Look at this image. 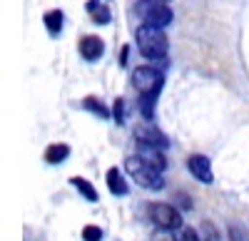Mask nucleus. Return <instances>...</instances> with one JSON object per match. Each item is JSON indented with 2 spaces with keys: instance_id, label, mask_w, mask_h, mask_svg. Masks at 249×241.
<instances>
[{
  "instance_id": "nucleus-1",
  "label": "nucleus",
  "mask_w": 249,
  "mask_h": 241,
  "mask_svg": "<svg viewBox=\"0 0 249 241\" xmlns=\"http://www.w3.org/2000/svg\"><path fill=\"white\" fill-rule=\"evenodd\" d=\"M135 40H137V48L144 57H150V60H164L167 57L170 43H167V35H164V28L142 23L135 32Z\"/></svg>"
},
{
  "instance_id": "nucleus-2",
  "label": "nucleus",
  "mask_w": 249,
  "mask_h": 241,
  "mask_svg": "<svg viewBox=\"0 0 249 241\" xmlns=\"http://www.w3.org/2000/svg\"><path fill=\"white\" fill-rule=\"evenodd\" d=\"M124 169H127V174L135 179V182L144 189H152V192H160L164 187V179H162V172L155 169L152 164H147L140 154L130 157L127 162H124Z\"/></svg>"
},
{
  "instance_id": "nucleus-3",
  "label": "nucleus",
  "mask_w": 249,
  "mask_h": 241,
  "mask_svg": "<svg viewBox=\"0 0 249 241\" xmlns=\"http://www.w3.org/2000/svg\"><path fill=\"white\" fill-rule=\"evenodd\" d=\"M135 13L142 17V23L157 25V28H167L175 17L172 8L167 5V0H137Z\"/></svg>"
},
{
  "instance_id": "nucleus-4",
  "label": "nucleus",
  "mask_w": 249,
  "mask_h": 241,
  "mask_svg": "<svg viewBox=\"0 0 249 241\" xmlns=\"http://www.w3.org/2000/svg\"><path fill=\"white\" fill-rule=\"evenodd\" d=\"M162 85H164V75L157 67L142 65V67H137L132 72V87L140 95H160Z\"/></svg>"
},
{
  "instance_id": "nucleus-5",
  "label": "nucleus",
  "mask_w": 249,
  "mask_h": 241,
  "mask_svg": "<svg viewBox=\"0 0 249 241\" xmlns=\"http://www.w3.org/2000/svg\"><path fill=\"white\" fill-rule=\"evenodd\" d=\"M150 219L157 226H164V229H177L182 224L179 211L170 204H152L150 207Z\"/></svg>"
},
{
  "instance_id": "nucleus-6",
  "label": "nucleus",
  "mask_w": 249,
  "mask_h": 241,
  "mask_svg": "<svg viewBox=\"0 0 249 241\" xmlns=\"http://www.w3.org/2000/svg\"><path fill=\"white\" fill-rule=\"evenodd\" d=\"M135 139H137V142H147L152 147H160V149H167L170 147L167 137H164L155 125H150V122H142V125L135 127Z\"/></svg>"
},
{
  "instance_id": "nucleus-7",
  "label": "nucleus",
  "mask_w": 249,
  "mask_h": 241,
  "mask_svg": "<svg viewBox=\"0 0 249 241\" xmlns=\"http://www.w3.org/2000/svg\"><path fill=\"white\" fill-rule=\"evenodd\" d=\"M187 167H190L192 177L202 184H212L214 182V174H212V162L207 159L204 154H192L187 159Z\"/></svg>"
},
{
  "instance_id": "nucleus-8",
  "label": "nucleus",
  "mask_w": 249,
  "mask_h": 241,
  "mask_svg": "<svg viewBox=\"0 0 249 241\" xmlns=\"http://www.w3.org/2000/svg\"><path fill=\"white\" fill-rule=\"evenodd\" d=\"M80 55L88 60V63H97V60L105 55V40L97 35H85L80 40Z\"/></svg>"
},
{
  "instance_id": "nucleus-9",
  "label": "nucleus",
  "mask_w": 249,
  "mask_h": 241,
  "mask_svg": "<svg viewBox=\"0 0 249 241\" xmlns=\"http://www.w3.org/2000/svg\"><path fill=\"white\" fill-rule=\"evenodd\" d=\"M137 154H140L147 164H152L155 169H160V172L167 169V159H164V154H162L160 147H152V145H147V142H137Z\"/></svg>"
},
{
  "instance_id": "nucleus-10",
  "label": "nucleus",
  "mask_w": 249,
  "mask_h": 241,
  "mask_svg": "<svg viewBox=\"0 0 249 241\" xmlns=\"http://www.w3.org/2000/svg\"><path fill=\"white\" fill-rule=\"evenodd\" d=\"M107 189L115 194V196H124L130 192V187H127V182H124V177L120 174V169H110L107 172Z\"/></svg>"
},
{
  "instance_id": "nucleus-11",
  "label": "nucleus",
  "mask_w": 249,
  "mask_h": 241,
  "mask_svg": "<svg viewBox=\"0 0 249 241\" xmlns=\"http://www.w3.org/2000/svg\"><path fill=\"white\" fill-rule=\"evenodd\" d=\"M70 157V147L68 145H50L45 149V162L48 164H60Z\"/></svg>"
},
{
  "instance_id": "nucleus-12",
  "label": "nucleus",
  "mask_w": 249,
  "mask_h": 241,
  "mask_svg": "<svg viewBox=\"0 0 249 241\" xmlns=\"http://www.w3.org/2000/svg\"><path fill=\"white\" fill-rule=\"evenodd\" d=\"M70 184H72L82 196H85L88 202H97V189L88 182V179H82V177H72V179H70Z\"/></svg>"
},
{
  "instance_id": "nucleus-13",
  "label": "nucleus",
  "mask_w": 249,
  "mask_h": 241,
  "mask_svg": "<svg viewBox=\"0 0 249 241\" xmlns=\"http://www.w3.org/2000/svg\"><path fill=\"white\" fill-rule=\"evenodd\" d=\"M62 25H65V15H62V10H50L45 13V28L50 35H60Z\"/></svg>"
},
{
  "instance_id": "nucleus-14",
  "label": "nucleus",
  "mask_w": 249,
  "mask_h": 241,
  "mask_svg": "<svg viewBox=\"0 0 249 241\" xmlns=\"http://www.w3.org/2000/svg\"><path fill=\"white\" fill-rule=\"evenodd\" d=\"M88 10H90V15H92V20H95L97 25H107L110 23V8L107 5H100L97 0H90Z\"/></svg>"
},
{
  "instance_id": "nucleus-15",
  "label": "nucleus",
  "mask_w": 249,
  "mask_h": 241,
  "mask_svg": "<svg viewBox=\"0 0 249 241\" xmlns=\"http://www.w3.org/2000/svg\"><path fill=\"white\" fill-rule=\"evenodd\" d=\"M82 107H85L88 112H92V114H97V117H102V119H105V117L110 114V110H107L105 105H102L97 97H85V99H82Z\"/></svg>"
},
{
  "instance_id": "nucleus-16",
  "label": "nucleus",
  "mask_w": 249,
  "mask_h": 241,
  "mask_svg": "<svg viewBox=\"0 0 249 241\" xmlns=\"http://www.w3.org/2000/svg\"><path fill=\"white\" fill-rule=\"evenodd\" d=\"M102 236H105V234H102L100 226H85V229H82V239H85V241H102Z\"/></svg>"
},
{
  "instance_id": "nucleus-17",
  "label": "nucleus",
  "mask_w": 249,
  "mask_h": 241,
  "mask_svg": "<svg viewBox=\"0 0 249 241\" xmlns=\"http://www.w3.org/2000/svg\"><path fill=\"white\" fill-rule=\"evenodd\" d=\"M152 241H177V239H175L172 229H164V226H157V229L152 231Z\"/></svg>"
},
{
  "instance_id": "nucleus-18",
  "label": "nucleus",
  "mask_w": 249,
  "mask_h": 241,
  "mask_svg": "<svg viewBox=\"0 0 249 241\" xmlns=\"http://www.w3.org/2000/svg\"><path fill=\"white\" fill-rule=\"evenodd\" d=\"M202 241H219V231H217L210 222L202 224Z\"/></svg>"
},
{
  "instance_id": "nucleus-19",
  "label": "nucleus",
  "mask_w": 249,
  "mask_h": 241,
  "mask_svg": "<svg viewBox=\"0 0 249 241\" xmlns=\"http://www.w3.org/2000/svg\"><path fill=\"white\" fill-rule=\"evenodd\" d=\"M124 99L120 97V99H115V107H112V114H115V122L117 125H124Z\"/></svg>"
},
{
  "instance_id": "nucleus-20",
  "label": "nucleus",
  "mask_w": 249,
  "mask_h": 241,
  "mask_svg": "<svg viewBox=\"0 0 249 241\" xmlns=\"http://www.w3.org/2000/svg\"><path fill=\"white\" fill-rule=\"evenodd\" d=\"M179 241H202V239L197 236V231H195V229L184 226V229H182V234H179Z\"/></svg>"
},
{
  "instance_id": "nucleus-21",
  "label": "nucleus",
  "mask_w": 249,
  "mask_h": 241,
  "mask_svg": "<svg viewBox=\"0 0 249 241\" xmlns=\"http://www.w3.org/2000/svg\"><path fill=\"white\" fill-rule=\"evenodd\" d=\"M230 236H232V241H244L247 239V231H242L239 226H232L230 229Z\"/></svg>"
},
{
  "instance_id": "nucleus-22",
  "label": "nucleus",
  "mask_w": 249,
  "mask_h": 241,
  "mask_svg": "<svg viewBox=\"0 0 249 241\" xmlns=\"http://www.w3.org/2000/svg\"><path fill=\"white\" fill-rule=\"evenodd\" d=\"M127 55H130V48L127 45H124L122 50H120V65L124 67V65H127Z\"/></svg>"
},
{
  "instance_id": "nucleus-23",
  "label": "nucleus",
  "mask_w": 249,
  "mask_h": 241,
  "mask_svg": "<svg viewBox=\"0 0 249 241\" xmlns=\"http://www.w3.org/2000/svg\"><path fill=\"white\" fill-rule=\"evenodd\" d=\"M177 199H179V204H182L184 209H190V207H192L190 202H187V196H182V194H177Z\"/></svg>"
}]
</instances>
